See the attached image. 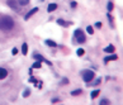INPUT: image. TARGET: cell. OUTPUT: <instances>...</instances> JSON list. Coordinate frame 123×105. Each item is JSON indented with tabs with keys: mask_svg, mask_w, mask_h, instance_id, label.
<instances>
[{
	"mask_svg": "<svg viewBox=\"0 0 123 105\" xmlns=\"http://www.w3.org/2000/svg\"><path fill=\"white\" fill-rule=\"evenodd\" d=\"M14 28V20L9 15H4L0 18V30L3 32H8Z\"/></svg>",
	"mask_w": 123,
	"mask_h": 105,
	"instance_id": "cell-1",
	"label": "cell"
},
{
	"mask_svg": "<svg viewBox=\"0 0 123 105\" xmlns=\"http://www.w3.org/2000/svg\"><path fill=\"white\" fill-rule=\"evenodd\" d=\"M81 77H82V80H84V82L89 84L90 81L94 80L95 73H94V71H91V70H84V71H81Z\"/></svg>",
	"mask_w": 123,
	"mask_h": 105,
	"instance_id": "cell-2",
	"label": "cell"
},
{
	"mask_svg": "<svg viewBox=\"0 0 123 105\" xmlns=\"http://www.w3.org/2000/svg\"><path fill=\"white\" fill-rule=\"evenodd\" d=\"M74 38H75V41L77 42V43H85L86 42V37H85V33L82 32V30L80 29V28H77L76 30H75V33H74Z\"/></svg>",
	"mask_w": 123,
	"mask_h": 105,
	"instance_id": "cell-3",
	"label": "cell"
},
{
	"mask_svg": "<svg viewBox=\"0 0 123 105\" xmlns=\"http://www.w3.org/2000/svg\"><path fill=\"white\" fill-rule=\"evenodd\" d=\"M8 5L14 11H19V3L18 0H8Z\"/></svg>",
	"mask_w": 123,
	"mask_h": 105,
	"instance_id": "cell-4",
	"label": "cell"
},
{
	"mask_svg": "<svg viewBox=\"0 0 123 105\" xmlns=\"http://www.w3.org/2000/svg\"><path fill=\"white\" fill-rule=\"evenodd\" d=\"M33 58H34V60H37V61H39V62H46L47 65H50V66L52 65V63L50 62V61H47L45 57H43V56L38 55V53H34V55H33Z\"/></svg>",
	"mask_w": 123,
	"mask_h": 105,
	"instance_id": "cell-5",
	"label": "cell"
},
{
	"mask_svg": "<svg viewBox=\"0 0 123 105\" xmlns=\"http://www.w3.org/2000/svg\"><path fill=\"white\" fill-rule=\"evenodd\" d=\"M117 60H118V56L116 53H112V55L107 56V57H104V63H108L111 61H117Z\"/></svg>",
	"mask_w": 123,
	"mask_h": 105,
	"instance_id": "cell-6",
	"label": "cell"
},
{
	"mask_svg": "<svg viewBox=\"0 0 123 105\" xmlns=\"http://www.w3.org/2000/svg\"><path fill=\"white\" fill-rule=\"evenodd\" d=\"M104 52H105V53L112 55V53H114V52H116V47H114L113 44H109V46H107V47L104 48Z\"/></svg>",
	"mask_w": 123,
	"mask_h": 105,
	"instance_id": "cell-7",
	"label": "cell"
},
{
	"mask_svg": "<svg viewBox=\"0 0 123 105\" xmlns=\"http://www.w3.org/2000/svg\"><path fill=\"white\" fill-rule=\"evenodd\" d=\"M37 11H38V8H33L32 10H30V11H28L27 14H25V17H24V19H25V20H28V19L30 18V17H32V15H34V14H36Z\"/></svg>",
	"mask_w": 123,
	"mask_h": 105,
	"instance_id": "cell-8",
	"label": "cell"
},
{
	"mask_svg": "<svg viewBox=\"0 0 123 105\" xmlns=\"http://www.w3.org/2000/svg\"><path fill=\"white\" fill-rule=\"evenodd\" d=\"M8 76V70L4 67H0V80H4Z\"/></svg>",
	"mask_w": 123,
	"mask_h": 105,
	"instance_id": "cell-9",
	"label": "cell"
},
{
	"mask_svg": "<svg viewBox=\"0 0 123 105\" xmlns=\"http://www.w3.org/2000/svg\"><path fill=\"white\" fill-rule=\"evenodd\" d=\"M56 9H57V4H56V3H51V4H48V6H47V11H48V13L55 11Z\"/></svg>",
	"mask_w": 123,
	"mask_h": 105,
	"instance_id": "cell-10",
	"label": "cell"
},
{
	"mask_svg": "<svg viewBox=\"0 0 123 105\" xmlns=\"http://www.w3.org/2000/svg\"><path fill=\"white\" fill-rule=\"evenodd\" d=\"M100 95V90L99 89H95V90H93V91H91V94H90V98L91 99H96V98H98V96Z\"/></svg>",
	"mask_w": 123,
	"mask_h": 105,
	"instance_id": "cell-11",
	"label": "cell"
},
{
	"mask_svg": "<svg viewBox=\"0 0 123 105\" xmlns=\"http://www.w3.org/2000/svg\"><path fill=\"white\" fill-rule=\"evenodd\" d=\"M57 24H59V25H62V27H69L71 23H70V22H65L64 19H57Z\"/></svg>",
	"mask_w": 123,
	"mask_h": 105,
	"instance_id": "cell-12",
	"label": "cell"
},
{
	"mask_svg": "<svg viewBox=\"0 0 123 105\" xmlns=\"http://www.w3.org/2000/svg\"><path fill=\"white\" fill-rule=\"evenodd\" d=\"M102 80H103L102 77H98V78H95V81H94V82H89L88 85H89V86H98L100 82H102Z\"/></svg>",
	"mask_w": 123,
	"mask_h": 105,
	"instance_id": "cell-13",
	"label": "cell"
},
{
	"mask_svg": "<svg viewBox=\"0 0 123 105\" xmlns=\"http://www.w3.org/2000/svg\"><path fill=\"white\" fill-rule=\"evenodd\" d=\"M99 105H111V100L107 98H103V99H100Z\"/></svg>",
	"mask_w": 123,
	"mask_h": 105,
	"instance_id": "cell-14",
	"label": "cell"
},
{
	"mask_svg": "<svg viewBox=\"0 0 123 105\" xmlns=\"http://www.w3.org/2000/svg\"><path fill=\"white\" fill-rule=\"evenodd\" d=\"M22 53H23L24 56L28 55V44L27 43H23V44H22Z\"/></svg>",
	"mask_w": 123,
	"mask_h": 105,
	"instance_id": "cell-15",
	"label": "cell"
},
{
	"mask_svg": "<svg viewBox=\"0 0 123 105\" xmlns=\"http://www.w3.org/2000/svg\"><path fill=\"white\" fill-rule=\"evenodd\" d=\"M107 9H108V11H109V13H111V11L114 9V4H113L112 0H109V1H108V4H107Z\"/></svg>",
	"mask_w": 123,
	"mask_h": 105,
	"instance_id": "cell-16",
	"label": "cell"
},
{
	"mask_svg": "<svg viewBox=\"0 0 123 105\" xmlns=\"http://www.w3.org/2000/svg\"><path fill=\"white\" fill-rule=\"evenodd\" d=\"M46 44L50 46V47H57V43L53 42V41H51V39H47V41H46Z\"/></svg>",
	"mask_w": 123,
	"mask_h": 105,
	"instance_id": "cell-17",
	"label": "cell"
},
{
	"mask_svg": "<svg viewBox=\"0 0 123 105\" xmlns=\"http://www.w3.org/2000/svg\"><path fill=\"white\" fill-rule=\"evenodd\" d=\"M41 67H42V62H39V61H36L32 65V68H41Z\"/></svg>",
	"mask_w": 123,
	"mask_h": 105,
	"instance_id": "cell-18",
	"label": "cell"
},
{
	"mask_svg": "<svg viewBox=\"0 0 123 105\" xmlns=\"http://www.w3.org/2000/svg\"><path fill=\"white\" fill-rule=\"evenodd\" d=\"M81 93H82V90H81V89H76V90L71 91V95H72V96H77V95H80Z\"/></svg>",
	"mask_w": 123,
	"mask_h": 105,
	"instance_id": "cell-19",
	"label": "cell"
},
{
	"mask_svg": "<svg viewBox=\"0 0 123 105\" xmlns=\"http://www.w3.org/2000/svg\"><path fill=\"white\" fill-rule=\"evenodd\" d=\"M30 0H18V3H19V5L22 6H25V5H28Z\"/></svg>",
	"mask_w": 123,
	"mask_h": 105,
	"instance_id": "cell-20",
	"label": "cell"
},
{
	"mask_svg": "<svg viewBox=\"0 0 123 105\" xmlns=\"http://www.w3.org/2000/svg\"><path fill=\"white\" fill-rule=\"evenodd\" d=\"M76 55L79 56V57H81V56L85 55V50H82V48H79V50L76 51Z\"/></svg>",
	"mask_w": 123,
	"mask_h": 105,
	"instance_id": "cell-21",
	"label": "cell"
},
{
	"mask_svg": "<svg viewBox=\"0 0 123 105\" xmlns=\"http://www.w3.org/2000/svg\"><path fill=\"white\" fill-rule=\"evenodd\" d=\"M86 32L91 36V34H94V28L91 27V25H88V27H86Z\"/></svg>",
	"mask_w": 123,
	"mask_h": 105,
	"instance_id": "cell-22",
	"label": "cell"
},
{
	"mask_svg": "<svg viewBox=\"0 0 123 105\" xmlns=\"http://www.w3.org/2000/svg\"><path fill=\"white\" fill-rule=\"evenodd\" d=\"M29 95H30V90L29 89H25L24 93H23V98H28Z\"/></svg>",
	"mask_w": 123,
	"mask_h": 105,
	"instance_id": "cell-23",
	"label": "cell"
},
{
	"mask_svg": "<svg viewBox=\"0 0 123 105\" xmlns=\"http://www.w3.org/2000/svg\"><path fill=\"white\" fill-rule=\"evenodd\" d=\"M94 27H95L96 29H100V28H102V27H103V24H102V22H96V23H95V25H94Z\"/></svg>",
	"mask_w": 123,
	"mask_h": 105,
	"instance_id": "cell-24",
	"label": "cell"
},
{
	"mask_svg": "<svg viewBox=\"0 0 123 105\" xmlns=\"http://www.w3.org/2000/svg\"><path fill=\"white\" fill-rule=\"evenodd\" d=\"M108 20H109V24H112V27H114L113 25V17L111 14H108Z\"/></svg>",
	"mask_w": 123,
	"mask_h": 105,
	"instance_id": "cell-25",
	"label": "cell"
},
{
	"mask_svg": "<svg viewBox=\"0 0 123 105\" xmlns=\"http://www.w3.org/2000/svg\"><path fill=\"white\" fill-rule=\"evenodd\" d=\"M18 52H19V50H18V48H17V47H14V48H13V50H12V53H13V55H17V53H18Z\"/></svg>",
	"mask_w": 123,
	"mask_h": 105,
	"instance_id": "cell-26",
	"label": "cell"
},
{
	"mask_svg": "<svg viewBox=\"0 0 123 105\" xmlns=\"http://www.w3.org/2000/svg\"><path fill=\"white\" fill-rule=\"evenodd\" d=\"M70 5H71L72 9H75V8L77 6V4H76V1H71V4H70Z\"/></svg>",
	"mask_w": 123,
	"mask_h": 105,
	"instance_id": "cell-27",
	"label": "cell"
},
{
	"mask_svg": "<svg viewBox=\"0 0 123 105\" xmlns=\"http://www.w3.org/2000/svg\"><path fill=\"white\" fill-rule=\"evenodd\" d=\"M59 101H60V99H59V98H53V99H52V103H53V104L59 103Z\"/></svg>",
	"mask_w": 123,
	"mask_h": 105,
	"instance_id": "cell-28",
	"label": "cell"
},
{
	"mask_svg": "<svg viewBox=\"0 0 123 105\" xmlns=\"http://www.w3.org/2000/svg\"><path fill=\"white\" fill-rule=\"evenodd\" d=\"M30 82H33V84H37V80L34 77H30Z\"/></svg>",
	"mask_w": 123,
	"mask_h": 105,
	"instance_id": "cell-29",
	"label": "cell"
},
{
	"mask_svg": "<svg viewBox=\"0 0 123 105\" xmlns=\"http://www.w3.org/2000/svg\"><path fill=\"white\" fill-rule=\"evenodd\" d=\"M67 82H69V80H67V78H66V77H65V78H64V80H62V84H64V85H66V84H67Z\"/></svg>",
	"mask_w": 123,
	"mask_h": 105,
	"instance_id": "cell-30",
	"label": "cell"
}]
</instances>
